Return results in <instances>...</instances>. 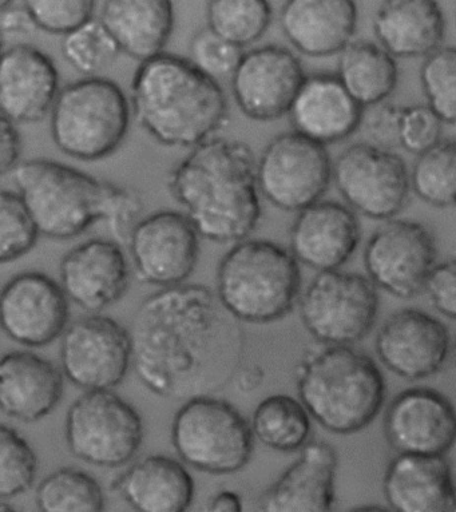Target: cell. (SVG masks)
I'll return each mask as SVG.
<instances>
[{"instance_id": "cell-17", "label": "cell", "mask_w": 456, "mask_h": 512, "mask_svg": "<svg viewBox=\"0 0 456 512\" xmlns=\"http://www.w3.org/2000/svg\"><path fill=\"white\" fill-rule=\"evenodd\" d=\"M0 312L10 339L26 347H45L66 331L69 296L45 273H19L3 288Z\"/></svg>"}, {"instance_id": "cell-26", "label": "cell", "mask_w": 456, "mask_h": 512, "mask_svg": "<svg viewBox=\"0 0 456 512\" xmlns=\"http://www.w3.org/2000/svg\"><path fill=\"white\" fill-rule=\"evenodd\" d=\"M65 384L51 361L33 352L6 353L0 363V407L25 423L37 422L61 402Z\"/></svg>"}, {"instance_id": "cell-23", "label": "cell", "mask_w": 456, "mask_h": 512, "mask_svg": "<svg viewBox=\"0 0 456 512\" xmlns=\"http://www.w3.org/2000/svg\"><path fill=\"white\" fill-rule=\"evenodd\" d=\"M364 110L336 74L315 73L305 77L288 117L295 132L328 146L358 132Z\"/></svg>"}, {"instance_id": "cell-51", "label": "cell", "mask_w": 456, "mask_h": 512, "mask_svg": "<svg viewBox=\"0 0 456 512\" xmlns=\"http://www.w3.org/2000/svg\"><path fill=\"white\" fill-rule=\"evenodd\" d=\"M452 357H454V363H455V367H456V340H455L454 347H452Z\"/></svg>"}, {"instance_id": "cell-2", "label": "cell", "mask_w": 456, "mask_h": 512, "mask_svg": "<svg viewBox=\"0 0 456 512\" xmlns=\"http://www.w3.org/2000/svg\"><path fill=\"white\" fill-rule=\"evenodd\" d=\"M257 161L245 142L212 137L190 149L170 170L169 192L205 240L243 241L259 226Z\"/></svg>"}, {"instance_id": "cell-21", "label": "cell", "mask_w": 456, "mask_h": 512, "mask_svg": "<svg viewBox=\"0 0 456 512\" xmlns=\"http://www.w3.org/2000/svg\"><path fill=\"white\" fill-rule=\"evenodd\" d=\"M360 222L354 209L337 201H317L297 213L289 230L291 252L317 272L340 269L360 244Z\"/></svg>"}, {"instance_id": "cell-32", "label": "cell", "mask_w": 456, "mask_h": 512, "mask_svg": "<svg viewBox=\"0 0 456 512\" xmlns=\"http://www.w3.org/2000/svg\"><path fill=\"white\" fill-rule=\"evenodd\" d=\"M311 414L301 400L289 395H272L253 412L255 438L273 451H301L311 442Z\"/></svg>"}, {"instance_id": "cell-22", "label": "cell", "mask_w": 456, "mask_h": 512, "mask_svg": "<svg viewBox=\"0 0 456 512\" xmlns=\"http://www.w3.org/2000/svg\"><path fill=\"white\" fill-rule=\"evenodd\" d=\"M59 91L58 69L49 55L27 43L3 51L0 63L2 117L17 125L39 122L50 114Z\"/></svg>"}, {"instance_id": "cell-35", "label": "cell", "mask_w": 456, "mask_h": 512, "mask_svg": "<svg viewBox=\"0 0 456 512\" xmlns=\"http://www.w3.org/2000/svg\"><path fill=\"white\" fill-rule=\"evenodd\" d=\"M35 499L43 512H101L105 508L101 484L74 467L59 468L43 479Z\"/></svg>"}, {"instance_id": "cell-6", "label": "cell", "mask_w": 456, "mask_h": 512, "mask_svg": "<svg viewBox=\"0 0 456 512\" xmlns=\"http://www.w3.org/2000/svg\"><path fill=\"white\" fill-rule=\"evenodd\" d=\"M132 118V102L122 87L90 75L59 91L50 111L51 138L73 160L99 161L120 149Z\"/></svg>"}, {"instance_id": "cell-43", "label": "cell", "mask_w": 456, "mask_h": 512, "mask_svg": "<svg viewBox=\"0 0 456 512\" xmlns=\"http://www.w3.org/2000/svg\"><path fill=\"white\" fill-rule=\"evenodd\" d=\"M142 213H144V204H142L140 194L134 192L133 189L110 182L103 221L106 222L113 240L120 242L122 246H128L133 230L144 218Z\"/></svg>"}, {"instance_id": "cell-27", "label": "cell", "mask_w": 456, "mask_h": 512, "mask_svg": "<svg viewBox=\"0 0 456 512\" xmlns=\"http://www.w3.org/2000/svg\"><path fill=\"white\" fill-rule=\"evenodd\" d=\"M454 486L444 456L398 454L383 478L384 498L398 512L454 511Z\"/></svg>"}, {"instance_id": "cell-4", "label": "cell", "mask_w": 456, "mask_h": 512, "mask_svg": "<svg viewBox=\"0 0 456 512\" xmlns=\"http://www.w3.org/2000/svg\"><path fill=\"white\" fill-rule=\"evenodd\" d=\"M296 384L312 419L335 435L363 431L386 400L378 364L352 345L324 344L305 353L296 368Z\"/></svg>"}, {"instance_id": "cell-8", "label": "cell", "mask_w": 456, "mask_h": 512, "mask_svg": "<svg viewBox=\"0 0 456 512\" xmlns=\"http://www.w3.org/2000/svg\"><path fill=\"white\" fill-rule=\"evenodd\" d=\"M172 442L182 462L213 475L243 470L255 450L252 424L231 403L212 395L189 399L178 410Z\"/></svg>"}, {"instance_id": "cell-38", "label": "cell", "mask_w": 456, "mask_h": 512, "mask_svg": "<svg viewBox=\"0 0 456 512\" xmlns=\"http://www.w3.org/2000/svg\"><path fill=\"white\" fill-rule=\"evenodd\" d=\"M38 459L30 444L14 428H0V496L11 499L33 486Z\"/></svg>"}, {"instance_id": "cell-44", "label": "cell", "mask_w": 456, "mask_h": 512, "mask_svg": "<svg viewBox=\"0 0 456 512\" xmlns=\"http://www.w3.org/2000/svg\"><path fill=\"white\" fill-rule=\"evenodd\" d=\"M402 109L403 106L387 101L366 107L362 127L371 144L388 150L402 148V142H400Z\"/></svg>"}, {"instance_id": "cell-29", "label": "cell", "mask_w": 456, "mask_h": 512, "mask_svg": "<svg viewBox=\"0 0 456 512\" xmlns=\"http://www.w3.org/2000/svg\"><path fill=\"white\" fill-rule=\"evenodd\" d=\"M99 21L121 53L144 62L164 53L176 13L173 0H105Z\"/></svg>"}, {"instance_id": "cell-20", "label": "cell", "mask_w": 456, "mask_h": 512, "mask_svg": "<svg viewBox=\"0 0 456 512\" xmlns=\"http://www.w3.org/2000/svg\"><path fill=\"white\" fill-rule=\"evenodd\" d=\"M61 285L66 295L87 312H99L122 299L130 272L122 245L116 240L91 238L63 256Z\"/></svg>"}, {"instance_id": "cell-48", "label": "cell", "mask_w": 456, "mask_h": 512, "mask_svg": "<svg viewBox=\"0 0 456 512\" xmlns=\"http://www.w3.org/2000/svg\"><path fill=\"white\" fill-rule=\"evenodd\" d=\"M210 512H241L243 511V500L235 491H221L208 503Z\"/></svg>"}, {"instance_id": "cell-1", "label": "cell", "mask_w": 456, "mask_h": 512, "mask_svg": "<svg viewBox=\"0 0 456 512\" xmlns=\"http://www.w3.org/2000/svg\"><path fill=\"white\" fill-rule=\"evenodd\" d=\"M130 335L137 376L161 398L216 394L243 369L241 321L205 285H174L146 297Z\"/></svg>"}, {"instance_id": "cell-7", "label": "cell", "mask_w": 456, "mask_h": 512, "mask_svg": "<svg viewBox=\"0 0 456 512\" xmlns=\"http://www.w3.org/2000/svg\"><path fill=\"white\" fill-rule=\"evenodd\" d=\"M11 176L43 236L71 240L105 218L110 182L47 158L22 161Z\"/></svg>"}, {"instance_id": "cell-12", "label": "cell", "mask_w": 456, "mask_h": 512, "mask_svg": "<svg viewBox=\"0 0 456 512\" xmlns=\"http://www.w3.org/2000/svg\"><path fill=\"white\" fill-rule=\"evenodd\" d=\"M261 194L284 212H296L323 200L333 181L327 146L300 133L279 134L257 161Z\"/></svg>"}, {"instance_id": "cell-3", "label": "cell", "mask_w": 456, "mask_h": 512, "mask_svg": "<svg viewBox=\"0 0 456 512\" xmlns=\"http://www.w3.org/2000/svg\"><path fill=\"white\" fill-rule=\"evenodd\" d=\"M130 102L138 125L168 148L192 149L229 121L228 98L217 79L165 51L140 62Z\"/></svg>"}, {"instance_id": "cell-45", "label": "cell", "mask_w": 456, "mask_h": 512, "mask_svg": "<svg viewBox=\"0 0 456 512\" xmlns=\"http://www.w3.org/2000/svg\"><path fill=\"white\" fill-rule=\"evenodd\" d=\"M424 292L436 311L456 320V256L435 265Z\"/></svg>"}, {"instance_id": "cell-34", "label": "cell", "mask_w": 456, "mask_h": 512, "mask_svg": "<svg viewBox=\"0 0 456 512\" xmlns=\"http://www.w3.org/2000/svg\"><path fill=\"white\" fill-rule=\"evenodd\" d=\"M412 192L434 208L456 206V140H440L419 154L411 170Z\"/></svg>"}, {"instance_id": "cell-37", "label": "cell", "mask_w": 456, "mask_h": 512, "mask_svg": "<svg viewBox=\"0 0 456 512\" xmlns=\"http://www.w3.org/2000/svg\"><path fill=\"white\" fill-rule=\"evenodd\" d=\"M420 83L427 105L444 125H456V47L442 46L427 55Z\"/></svg>"}, {"instance_id": "cell-50", "label": "cell", "mask_w": 456, "mask_h": 512, "mask_svg": "<svg viewBox=\"0 0 456 512\" xmlns=\"http://www.w3.org/2000/svg\"><path fill=\"white\" fill-rule=\"evenodd\" d=\"M2 2V9H7V7L13 6L14 0H0Z\"/></svg>"}, {"instance_id": "cell-9", "label": "cell", "mask_w": 456, "mask_h": 512, "mask_svg": "<svg viewBox=\"0 0 456 512\" xmlns=\"http://www.w3.org/2000/svg\"><path fill=\"white\" fill-rule=\"evenodd\" d=\"M378 287L370 277L340 269L319 272L301 293V321L321 344L354 345L374 329Z\"/></svg>"}, {"instance_id": "cell-47", "label": "cell", "mask_w": 456, "mask_h": 512, "mask_svg": "<svg viewBox=\"0 0 456 512\" xmlns=\"http://www.w3.org/2000/svg\"><path fill=\"white\" fill-rule=\"evenodd\" d=\"M0 26L5 34H22L30 27H35L25 7H15L14 5L2 9Z\"/></svg>"}, {"instance_id": "cell-25", "label": "cell", "mask_w": 456, "mask_h": 512, "mask_svg": "<svg viewBox=\"0 0 456 512\" xmlns=\"http://www.w3.org/2000/svg\"><path fill=\"white\" fill-rule=\"evenodd\" d=\"M359 10L356 0H285L280 26L299 53L332 57L354 41Z\"/></svg>"}, {"instance_id": "cell-28", "label": "cell", "mask_w": 456, "mask_h": 512, "mask_svg": "<svg viewBox=\"0 0 456 512\" xmlns=\"http://www.w3.org/2000/svg\"><path fill=\"white\" fill-rule=\"evenodd\" d=\"M376 41L395 58H426L443 46L446 17L438 0H383L372 19Z\"/></svg>"}, {"instance_id": "cell-41", "label": "cell", "mask_w": 456, "mask_h": 512, "mask_svg": "<svg viewBox=\"0 0 456 512\" xmlns=\"http://www.w3.org/2000/svg\"><path fill=\"white\" fill-rule=\"evenodd\" d=\"M189 54L194 65L210 77L218 79L233 74L244 51L206 26L193 35Z\"/></svg>"}, {"instance_id": "cell-31", "label": "cell", "mask_w": 456, "mask_h": 512, "mask_svg": "<svg viewBox=\"0 0 456 512\" xmlns=\"http://www.w3.org/2000/svg\"><path fill=\"white\" fill-rule=\"evenodd\" d=\"M337 55L335 74L364 109L394 94L399 81L398 62L378 42L352 41Z\"/></svg>"}, {"instance_id": "cell-49", "label": "cell", "mask_w": 456, "mask_h": 512, "mask_svg": "<svg viewBox=\"0 0 456 512\" xmlns=\"http://www.w3.org/2000/svg\"><path fill=\"white\" fill-rule=\"evenodd\" d=\"M239 386L241 390L252 391L259 388L261 381H263V371L259 367L245 369L239 372Z\"/></svg>"}, {"instance_id": "cell-46", "label": "cell", "mask_w": 456, "mask_h": 512, "mask_svg": "<svg viewBox=\"0 0 456 512\" xmlns=\"http://www.w3.org/2000/svg\"><path fill=\"white\" fill-rule=\"evenodd\" d=\"M21 134L17 129V123L2 117V174L13 173L21 161Z\"/></svg>"}, {"instance_id": "cell-24", "label": "cell", "mask_w": 456, "mask_h": 512, "mask_svg": "<svg viewBox=\"0 0 456 512\" xmlns=\"http://www.w3.org/2000/svg\"><path fill=\"white\" fill-rule=\"evenodd\" d=\"M337 455L335 448L311 440L299 459L260 496L264 512H328L336 500Z\"/></svg>"}, {"instance_id": "cell-15", "label": "cell", "mask_w": 456, "mask_h": 512, "mask_svg": "<svg viewBox=\"0 0 456 512\" xmlns=\"http://www.w3.org/2000/svg\"><path fill=\"white\" fill-rule=\"evenodd\" d=\"M200 237L189 217L176 210L142 218L128 242L136 276L161 288L184 284L196 268Z\"/></svg>"}, {"instance_id": "cell-39", "label": "cell", "mask_w": 456, "mask_h": 512, "mask_svg": "<svg viewBox=\"0 0 456 512\" xmlns=\"http://www.w3.org/2000/svg\"><path fill=\"white\" fill-rule=\"evenodd\" d=\"M41 234L18 192L3 190L0 196V261L21 259L37 244Z\"/></svg>"}, {"instance_id": "cell-11", "label": "cell", "mask_w": 456, "mask_h": 512, "mask_svg": "<svg viewBox=\"0 0 456 512\" xmlns=\"http://www.w3.org/2000/svg\"><path fill=\"white\" fill-rule=\"evenodd\" d=\"M337 192L356 213L387 221L402 213L412 193L411 172L394 150L371 142L348 146L333 161Z\"/></svg>"}, {"instance_id": "cell-5", "label": "cell", "mask_w": 456, "mask_h": 512, "mask_svg": "<svg viewBox=\"0 0 456 512\" xmlns=\"http://www.w3.org/2000/svg\"><path fill=\"white\" fill-rule=\"evenodd\" d=\"M217 295L244 323H275L300 299L299 261L276 242L245 238L218 265Z\"/></svg>"}, {"instance_id": "cell-10", "label": "cell", "mask_w": 456, "mask_h": 512, "mask_svg": "<svg viewBox=\"0 0 456 512\" xmlns=\"http://www.w3.org/2000/svg\"><path fill=\"white\" fill-rule=\"evenodd\" d=\"M65 431L71 454L97 467L124 466L144 440L141 415L110 390L79 396L67 411Z\"/></svg>"}, {"instance_id": "cell-18", "label": "cell", "mask_w": 456, "mask_h": 512, "mask_svg": "<svg viewBox=\"0 0 456 512\" xmlns=\"http://www.w3.org/2000/svg\"><path fill=\"white\" fill-rule=\"evenodd\" d=\"M380 361L404 380H423L436 375L451 352L446 325L430 313L406 308L392 313L376 335Z\"/></svg>"}, {"instance_id": "cell-40", "label": "cell", "mask_w": 456, "mask_h": 512, "mask_svg": "<svg viewBox=\"0 0 456 512\" xmlns=\"http://www.w3.org/2000/svg\"><path fill=\"white\" fill-rule=\"evenodd\" d=\"M97 0H23L37 29L65 35L93 21Z\"/></svg>"}, {"instance_id": "cell-33", "label": "cell", "mask_w": 456, "mask_h": 512, "mask_svg": "<svg viewBox=\"0 0 456 512\" xmlns=\"http://www.w3.org/2000/svg\"><path fill=\"white\" fill-rule=\"evenodd\" d=\"M269 0H208V27L226 41L245 49L255 45L271 27Z\"/></svg>"}, {"instance_id": "cell-42", "label": "cell", "mask_w": 456, "mask_h": 512, "mask_svg": "<svg viewBox=\"0 0 456 512\" xmlns=\"http://www.w3.org/2000/svg\"><path fill=\"white\" fill-rule=\"evenodd\" d=\"M443 121L427 105L403 106L400 119L402 149L419 156L442 140Z\"/></svg>"}, {"instance_id": "cell-36", "label": "cell", "mask_w": 456, "mask_h": 512, "mask_svg": "<svg viewBox=\"0 0 456 512\" xmlns=\"http://www.w3.org/2000/svg\"><path fill=\"white\" fill-rule=\"evenodd\" d=\"M62 53L75 70L90 77L113 65L121 51L101 21L93 19L63 37Z\"/></svg>"}, {"instance_id": "cell-19", "label": "cell", "mask_w": 456, "mask_h": 512, "mask_svg": "<svg viewBox=\"0 0 456 512\" xmlns=\"http://www.w3.org/2000/svg\"><path fill=\"white\" fill-rule=\"evenodd\" d=\"M383 428L398 454L444 456L456 442V411L440 392L410 388L387 407Z\"/></svg>"}, {"instance_id": "cell-14", "label": "cell", "mask_w": 456, "mask_h": 512, "mask_svg": "<svg viewBox=\"0 0 456 512\" xmlns=\"http://www.w3.org/2000/svg\"><path fill=\"white\" fill-rule=\"evenodd\" d=\"M61 361L75 387L111 390L124 381L133 363L132 335L110 317H81L63 333Z\"/></svg>"}, {"instance_id": "cell-16", "label": "cell", "mask_w": 456, "mask_h": 512, "mask_svg": "<svg viewBox=\"0 0 456 512\" xmlns=\"http://www.w3.org/2000/svg\"><path fill=\"white\" fill-rule=\"evenodd\" d=\"M231 77L241 113L253 121L272 122L288 115L307 74L293 51L267 45L244 53Z\"/></svg>"}, {"instance_id": "cell-13", "label": "cell", "mask_w": 456, "mask_h": 512, "mask_svg": "<svg viewBox=\"0 0 456 512\" xmlns=\"http://www.w3.org/2000/svg\"><path fill=\"white\" fill-rule=\"evenodd\" d=\"M363 259L367 276L378 289L398 299H412L426 288L438 246L426 225L391 218L368 238Z\"/></svg>"}, {"instance_id": "cell-30", "label": "cell", "mask_w": 456, "mask_h": 512, "mask_svg": "<svg viewBox=\"0 0 456 512\" xmlns=\"http://www.w3.org/2000/svg\"><path fill=\"white\" fill-rule=\"evenodd\" d=\"M117 491L133 510L184 512L192 506L194 480L178 460L152 455L134 463L118 478Z\"/></svg>"}, {"instance_id": "cell-52", "label": "cell", "mask_w": 456, "mask_h": 512, "mask_svg": "<svg viewBox=\"0 0 456 512\" xmlns=\"http://www.w3.org/2000/svg\"><path fill=\"white\" fill-rule=\"evenodd\" d=\"M454 511H456V482L454 486Z\"/></svg>"}]
</instances>
